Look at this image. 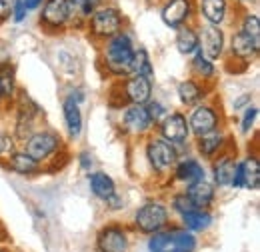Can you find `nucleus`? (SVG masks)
<instances>
[{
  "mask_svg": "<svg viewBox=\"0 0 260 252\" xmlns=\"http://www.w3.org/2000/svg\"><path fill=\"white\" fill-rule=\"evenodd\" d=\"M134 42L132 36L126 30L114 34L112 38L102 42L100 48V64L104 66V70L110 76L122 78L130 74V62H132V54H134Z\"/></svg>",
  "mask_w": 260,
  "mask_h": 252,
  "instance_id": "1",
  "label": "nucleus"
},
{
  "mask_svg": "<svg viewBox=\"0 0 260 252\" xmlns=\"http://www.w3.org/2000/svg\"><path fill=\"white\" fill-rule=\"evenodd\" d=\"M124 26H126V16L114 4H98V8L86 20V30L96 42L112 38L114 34L124 30Z\"/></svg>",
  "mask_w": 260,
  "mask_h": 252,
  "instance_id": "2",
  "label": "nucleus"
},
{
  "mask_svg": "<svg viewBox=\"0 0 260 252\" xmlns=\"http://www.w3.org/2000/svg\"><path fill=\"white\" fill-rule=\"evenodd\" d=\"M62 148V138L54 130H34L24 140V152L36 162H46Z\"/></svg>",
  "mask_w": 260,
  "mask_h": 252,
  "instance_id": "3",
  "label": "nucleus"
},
{
  "mask_svg": "<svg viewBox=\"0 0 260 252\" xmlns=\"http://www.w3.org/2000/svg\"><path fill=\"white\" fill-rule=\"evenodd\" d=\"M40 18L38 24L46 34H60L70 24V8L68 0H44L40 6Z\"/></svg>",
  "mask_w": 260,
  "mask_h": 252,
  "instance_id": "4",
  "label": "nucleus"
},
{
  "mask_svg": "<svg viewBox=\"0 0 260 252\" xmlns=\"http://www.w3.org/2000/svg\"><path fill=\"white\" fill-rule=\"evenodd\" d=\"M134 224L142 234H154L164 230L168 224V208L160 200H148L144 202L136 214H134Z\"/></svg>",
  "mask_w": 260,
  "mask_h": 252,
  "instance_id": "5",
  "label": "nucleus"
},
{
  "mask_svg": "<svg viewBox=\"0 0 260 252\" xmlns=\"http://www.w3.org/2000/svg\"><path fill=\"white\" fill-rule=\"evenodd\" d=\"M146 160H148V164H150V168L154 172L164 174L170 168H174V164L178 160L176 146L166 142L160 136H152L146 142Z\"/></svg>",
  "mask_w": 260,
  "mask_h": 252,
  "instance_id": "6",
  "label": "nucleus"
},
{
  "mask_svg": "<svg viewBox=\"0 0 260 252\" xmlns=\"http://www.w3.org/2000/svg\"><path fill=\"white\" fill-rule=\"evenodd\" d=\"M194 16L196 0H164L160 6V20L172 30L184 24H192Z\"/></svg>",
  "mask_w": 260,
  "mask_h": 252,
  "instance_id": "7",
  "label": "nucleus"
},
{
  "mask_svg": "<svg viewBox=\"0 0 260 252\" xmlns=\"http://www.w3.org/2000/svg\"><path fill=\"white\" fill-rule=\"evenodd\" d=\"M198 30V50L210 58V60H218L224 56V50H226V34L222 30V26H214V24H200L196 26Z\"/></svg>",
  "mask_w": 260,
  "mask_h": 252,
  "instance_id": "8",
  "label": "nucleus"
},
{
  "mask_svg": "<svg viewBox=\"0 0 260 252\" xmlns=\"http://www.w3.org/2000/svg\"><path fill=\"white\" fill-rule=\"evenodd\" d=\"M158 132H160V138L174 146H184L190 136L188 120L182 112H168L158 122Z\"/></svg>",
  "mask_w": 260,
  "mask_h": 252,
  "instance_id": "9",
  "label": "nucleus"
},
{
  "mask_svg": "<svg viewBox=\"0 0 260 252\" xmlns=\"http://www.w3.org/2000/svg\"><path fill=\"white\" fill-rule=\"evenodd\" d=\"M188 128H190V134H194V136H202L212 130H218L220 128V112L214 106L200 102V104L192 106V112L188 116Z\"/></svg>",
  "mask_w": 260,
  "mask_h": 252,
  "instance_id": "10",
  "label": "nucleus"
},
{
  "mask_svg": "<svg viewBox=\"0 0 260 252\" xmlns=\"http://www.w3.org/2000/svg\"><path fill=\"white\" fill-rule=\"evenodd\" d=\"M120 96H124L128 104H146L152 100V80L128 74L120 84Z\"/></svg>",
  "mask_w": 260,
  "mask_h": 252,
  "instance_id": "11",
  "label": "nucleus"
},
{
  "mask_svg": "<svg viewBox=\"0 0 260 252\" xmlns=\"http://www.w3.org/2000/svg\"><path fill=\"white\" fill-rule=\"evenodd\" d=\"M128 232L118 224L104 226L96 236L98 252H128Z\"/></svg>",
  "mask_w": 260,
  "mask_h": 252,
  "instance_id": "12",
  "label": "nucleus"
},
{
  "mask_svg": "<svg viewBox=\"0 0 260 252\" xmlns=\"http://www.w3.org/2000/svg\"><path fill=\"white\" fill-rule=\"evenodd\" d=\"M234 188H248L256 190L260 186V162L256 156L244 158L242 162H236V170L232 176Z\"/></svg>",
  "mask_w": 260,
  "mask_h": 252,
  "instance_id": "13",
  "label": "nucleus"
},
{
  "mask_svg": "<svg viewBox=\"0 0 260 252\" xmlns=\"http://www.w3.org/2000/svg\"><path fill=\"white\" fill-rule=\"evenodd\" d=\"M196 14L214 26H222L230 16V0H196Z\"/></svg>",
  "mask_w": 260,
  "mask_h": 252,
  "instance_id": "14",
  "label": "nucleus"
},
{
  "mask_svg": "<svg viewBox=\"0 0 260 252\" xmlns=\"http://www.w3.org/2000/svg\"><path fill=\"white\" fill-rule=\"evenodd\" d=\"M122 126L126 128V132L136 134V136L150 132V128L154 124L148 116L146 104H128L122 112Z\"/></svg>",
  "mask_w": 260,
  "mask_h": 252,
  "instance_id": "15",
  "label": "nucleus"
},
{
  "mask_svg": "<svg viewBox=\"0 0 260 252\" xmlns=\"http://www.w3.org/2000/svg\"><path fill=\"white\" fill-rule=\"evenodd\" d=\"M258 50L260 40H254L252 36H248L246 32H242L240 28H236V30L232 32V36H230V56L250 62L252 58L258 56Z\"/></svg>",
  "mask_w": 260,
  "mask_h": 252,
  "instance_id": "16",
  "label": "nucleus"
},
{
  "mask_svg": "<svg viewBox=\"0 0 260 252\" xmlns=\"http://www.w3.org/2000/svg\"><path fill=\"white\" fill-rule=\"evenodd\" d=\"M186 196L190 198V202L198 210H206L214 202L216 190H214V184H210L206 178H202V180H196L186 186Z\"/></svg>",
  "mask_w": 260,
  "mask_h": 252,
  "instance_id": "17",
  "label": "nucleus"
},
{
  "mask_svg": "<svg viewBox=\"0 0 260 252\" xmlns=\"http://www.w3.org/2000/svg\"><path fill=\"white\" fill-rule=\"evenodd\" d=\"M224 142H226V136H224V132L218 128V130H212V132H208V134L196 136V150L200 152L202 158H216L222 152Z\"/></svg>",
  "mask_w": 260,
  "mask_h": 252,
  "instance_id": "18",
  "label": "nucleus"
},
{
  "mask_svg": "<svg viewBox=\"0 0 260 252\" xmlns=\"http://www.w3.org/2000/svg\"><path fill=\"white\" fill-rule=\"evenodd\" d=\"M204 174H206L204 166L194 158H182V160H176V164H174V178L186 186L196 180H202Z\"/></svg>",
  "mask_w": 260,
  "mask_h": 252,
  "instance_id": "19",
  "label": "nucleus"
},
{
  "mask_svg": "<svg viewBox=\"0 0 260 252\" xmlns=\"http://www.w3.org/2000/svg\"><path fill=\"white\" fill-rule=\"evenodd\" d=\"M236 170V158L234 154H218V158L212 164V176H214V184L220 188H226L232 184V176Z\"/></svg>",
  "mask_w": 260,
  "mask_h": 252,
  "instance_id": "20",
  "label": "nucleus"
},
{
  "mask_svg": "<svg viewBox=\"0 0 260 252\" xmlns=\"http://www.w3.org/2000/svg\"><path fill=\"white\" fill-rule=\"evenodd\" d=\"M176 94H178L180 104H184V106H196V104H200L204 100L206 88H204V82H200L196 78H186V80H182L178 84Z\"/></svg>",
  "mask_w": 260,
  "mask_h": 252,
  "instance_id": "21",
  "label": "nucleus"
},
{
  "mask_svg": "<svg viewBox=\"0 0 260 252\" xmlns=\"http://www.w3.org/2000/svg\"><path fill=\"white\" fill-rule=\"evenodd\" d=\"M98 0H68V8H70V24L72 28H86V20L90 18V14L98 8Z\"/></svg>",
  "mask_w": 260,
  "mask_h": 252,
  "instance_id": "22",
  "label": "nucleus"
},
{
  "mask_svg": "<svg viewBox=\"0 0 260 252\" xmlns=\"http://www.w3.org/2000/svg\"><path fill=\"white\" fill-rule=\"evenodd\" d=\"M6 166H8L12 172L22 174V176H32V174H38V172L42 170L40 162H36L34 158H30L24 150H14L12 154H8Z\"/></svg>",
  "mask_w": 260,
  "mask_h": 252,
  "instance_id": "23",
  "label": "nucleus"
},
{
  "mask_svg": "<svg viewBox=\"0 0 260 252\" xmlns=\"http://www.w3.org/2000/svg\"><path fill=\"white\" fill-rule=\"evenodd\" d=\"M174 44L182 56H192L194 52H198L200 42H198V30H196L194 24H184V26L176 28Z\"/></svg>",
  "mask_w": 260,
  "mask_h": 252,
  "instance_id": "24",
  "label": "nucleus"
},
{
  "mask_svg": "<svg viewBox=\"0 0 260 252\" xmlns=\"http://www.w3.org/2000/svg\"><path fill=\"white\" fill-rule=\"evenodd\" d=\"M62 114H64V124L68 128V134L72 138H78L82 134V112H80V104L66 96L64 104H62Z\"/></svg>",
  "mask_w": 260,
  "mask_h": 252,
  "instance_id": "25",
  "label": "nucleus"
},
{
  "mask_svg": "<svg viewBox=\"0 0 260 252\" xmlns=\"http://www.w3.org/2000/svg\"><path fill=\"white\" fill-rule=\"evenodd\" d=\"M88 182H90V190L92 194L100 198V200H108L110 196L116 194V182L106 174V172H92L88 176Z\"/></svg>",
  "mask_w": 260,
  "mask_h": 252,
  "instance_id": "26",
  "label": "nucleus"
},
{
  "mask_svg": "<svg viewBox=\"0 0 260 252\" xmlns=\"http://www.w3.org/2000/svg\"><path fill=\"white\" fill-rule=\"evenodd\" d=\"M130 74L134 76H144V78H150L154 76V66H152V58L148 54L146 48H134V54H132V62H130Z\"/></svg>",
  "mask_w": 260,
  "mask_h": 252,
  "instance_id": "27",
  "label": "nucleus"
},
{
  "mask_svg": "<svg viewBox=\"0 0 260 252\" xmlns=\"http://www.w3.org/2000/svg\"><path fill=\"white\" fill-rule=\"evenodd\" d=\"M190 70H192V74H194L196 80H200V82H208V80L214 78V74H216V64H214V60L206 58V56L198 50V52L192 54Z\"/></svg>",
  "mask_w": 260,
  "mask_h": 252,
  "instance_id": "28",
  "label": "nucleus"
},
{
  "mask_svg": "<svg viewBox=\"0 0 260 252\" xmlns=\"http://www.w3.org/2000/svg\"><path fill=\"white\" fill-rule=\"evenodd\" d=\"M182 224L190 232H202L212 224V214L208 210H192L188 214H182Z\"/></svg>",
  "mask_w": 260,
  "mask_h": 252,
  "instance_id": "29",
  "label": "nucleus"
},
{
  "mask_svg": "<svg viewBox=\"0 0 260 252\" xmlns=\"http://www.w3.org/2000/svg\"><path fill=\"white\" fill-rule=\"evenodd\" d=\"M148 248L152 252H180L176 240H174L172 230H168V232H164V230L154 232L152 238H150V242H148Z\"/></svg>",
  "mask_w": 260,
  "mask_h": 252,
  "instance_id": "30",
  "label": "nucleus"
},
{
  "mask_svg": "<svg viewBox=\"0 0 260 252\" xmlns=\"http://www.w3.org/2000/svg\"><path fill=\"white\" fill-rule=\"evenodd\" d=\"M0 84H2L4 100H12L16 94V72L10 62L0 64Z\"/></svg>",
  "mask_w": 260,
  "mask_h": 252,
  "instance_id": "31",
  "label": "nucleus"
},
{
  "mask_svg": "<svg viewBox=\"0 0 260 252\" xmlns=\"http://www.w3.org/2000/svg\"><path fill=\"white\" fill-rule=\"evenodd\" d=\"M242 32H246L248 36H252L254 40H260V18L256 12H250L246 10L244 16L240 18V26H238Z\"/></svg>",
  "mask_w": 260,
  "mask_h": 252,
  "instance_id": "32",
  "label": "nucleus"
},
{
  "mask_svg": "<svg viewBox=\"0 0 260 252\" xmlns=\"http://www.w3.org/2000/svg\"><path fill=\"white\" fill-rule=\"evenodd\" d=\"M174 234V240L178 244V250L180 252H192L196 248V238L192 232H188L186 228L184 230H172Z\"/></svg>",
  "mask_w": 260,
  "mask_h": 252,
  "instance_id": "33",
  "label": "nucleus"
},
{
  "mask_svg": "<svg viewBox=\"0 0 260 252\" xmlns=\"http://www.w3.org/2000/svg\"><path fill=\"white\" fill-rule=\"evenodd\" d=\"M170 206H172V210H176L180 216L196 210V206L190 202V198L186 196V192H178V194H174L172 200H170Z\"/></svg>",
  "mask_w": 260,
  "mask_h": 252,
  "instance_id": "34",
  "label": "nucleus"
},
{
  "mask_svg": "<svg viewBox=\"0 0 260 252\" xmlns=\"http://www.w3.org/2000/svg\"><path fill=\"white\" fill-rule=\"evenodd\" d=\"M256 118H258V108L248 104V106L244 108V112H242V120H240V132H242V134H248V132L252 130L254 122H256Z\"/></svg>",
  "mask_w": 260,
  "mask_h": 252,
  "instance_id": "35",
  "label": "nucleus"
},
{
  "mask_svg": "<svg viewBox=\"0 0 260 252\" xmlns=\"http://www.w3.org/2000/svg\"><path fill=\"white\" fill-rule=\"evenodd\" d=\"M10 18L16 24H20V22H24L28 18V8L24 6L22 0H12L10 2Z\"/></svg>",
  "mask_w": 260,
  "mask_h": 252,
  "instance_id": "36",
  "label": "nucleus"
},
{
  "mask_svg": "<svg viewBox=\"0 0 260 252\" xmlns=\"http://www.w3.org/2000/svg\"><path fill=\"white\" fill-rule=\"evenodd\" d=\"M146 110H148V116H150V120H152V124L154 126H158V122L168 114V110L164 108L160 102H156V100L146 102Z\"/></svg>",
  "mask_w": 260,
  "mask_h": 252,
  "instance_id": "37",
  "label": "nucleus"
},
{
  "mask_svg": "<svg viewBox=\"0 0 260 252\" xmlns=\"http://www.w3.org/2000/svg\"><path fill=\"white\" fill-rule=\"evenodd\" d=\"M10 20V0H0V24Z\"/></svg>",
  "mask_w": 260,
  "mask_h": 252,
  "instance_id": "38",
  "label": "nucleus"
},
{
  "mask_svg": "<svg viewBox=\"0 0 260 252\" xmlns=\"http://www.w3.org/2000/svg\"><path fill=\"white\" fill-rule=\"evenodd\" d=\"M78 160H80V168L82 170H90L92 168V156H90V152H80Z\"/></svg>",
  "mask_w": 260,
  "mask_h": 252,
  "instance_id": "39",
  "label": "nucleus"
},
{
  "mask_svg": "<svg viewBox=\"0 0 260 252\" xmlns=\"http://www.w3.org/2000/svg\"><path fill=\"white\" fill-rule=\"evenodd\" d=\"M250 100H252V94H242L236 102H234V110H240L242 106H246V104H250Z\"/></svg>",
  "mask_w": 260,
  "mask_h": 252,
  "instance_id": "40",
  "label": "nucleus"
},
{
  "mask_svg": "<svg viewBox=\"0 0 260 252\" xmlns=\"http://www.w3.org/2000/svg\"><path fill=\"white\" fill-rule=\"evenodd\" d=\"M6 62H10V52H8L6 44L0 40V64H6Z\"/></svg>",
  "mask_w": 260,
  "mask_h": 252,
  "instance_id": "41",
  "label": "nucleus"
},
{
  "mask_svg": "<svg viewBox=\"0 0 260 252\" xmlns=\"http://www.w3.org/2000/svg\"><path fill=\"white\" fill-rule=\"evenodd\" d=\"M24 2V6L28 8V12H32V10H38L42 4H44V0H22Z\"/></svg>",
  "mask_w": 260,
  "mask_h": 252,
  "instance_id": "42",
  "label": "nucleus"
},
{
  "mask_svg": "<svg viewBox=\"0 0 260 252\" xmlns=\"http://www.w3.org/2000/svg\"><path fill=\"white\" fill-rule=\"evenodd\" d=\"M230 2H234V4H248V2H254V0H230Z\"/></svg>",
  "mask_w": 260,
  "mask_h": 252,
  "instance_id": "43",
  "label": "nucleus"
},
{
  "mask_svg": "<svg viewBox=\"0 0 260 252\" xmlns=\"http://www.w3.org/2000/svg\"><path fill=\"white\" fill-rule=\"evenodd\" d=\"M4 100V92H2V84H0V102Z\"/></svg>",
  "mask_w": 260,
  "mask_h": 252,
  "instance_id": "44",
  "label": "nucleus"
},
{
  "mask_svg": "<svg viewBox=\"0 0 260 252\" xmlns=\"http://www.w3.org/2000/svg\"><path fill=\"white\" fill-rule=\"evenodd\" d=\"M0 156H2V142H0Z\"/></svg>",
  "mask_w": 260,
  "mask_h": 252,
  "instance_id": "45",
  "label": "nucleus"
},
{
  "mask_svg": "<svg viewBox=\"0 0 260 252\" xmlns=\"http://www.w3.org/2000/svg\"><path fill=\"white\" fill-rule=\"evenodd\" d=\"M0 252H6V250H0Z\"/></svg>",
  "mask_w": 260,
  "mask_h": 252,
  "instance_id": "46",
  "label": "nucleus"
}]
</instances>
